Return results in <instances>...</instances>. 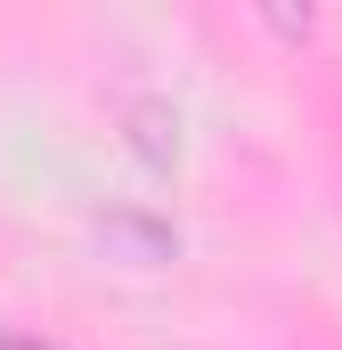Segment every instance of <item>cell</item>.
I'll return each instance as SVG.
<instances>
[{
    "instance_id": "3957f363",
    "label": "cell",
    "mask_w": 342,
    "mask_h": 350,
    "mask_svg": "<svg viewBox=\"0 0 342 350\" xmlns=\"http://www.w3.org/2000/svg\"><path fill=\"white\" fill-rule=\"evenodd\" d=\"M0 350H66V342H49V334H25V326H16V334H0Z\"/></svg>"
},
{
    "instance_id": "7a4b0ae2",
    "label": "cell",
    "mask_w": 342,
    "mask_h": 350,
    "mask_svg": "<svg viewBox=\"0 0 342 350\" xmlns=\"http://www.w3.org/2000/svg\"><path fill=\"white\" fill-rule=\"evenodd\" d=\"M131 147H139V163L147 172H171L179 163V106H163V98H131Z\"/></svg>"
},
{
    "instance_id": "6da1fadb",
    "label": "cell",
    "mask_w": 342,
    "mask_h": 350,
    "mask_svg": "<svg viewBox=\"0 0 342 350\" xmlns=\"http://www.w3.org/2000/svg\"><path fill=\"white\" fill-rule=\"evenodd\" d=\"M98 245L114 253V261H131V269H171L179 261V228L171 220H155V212H98Z\"/></svg>"
}]
</instances>
